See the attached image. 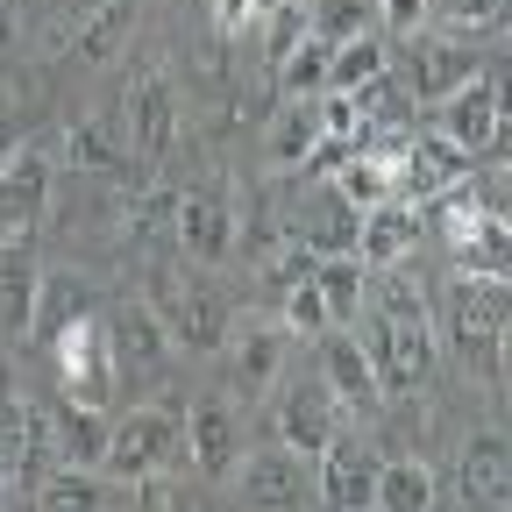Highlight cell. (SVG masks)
<instances>
[{
  "mask_svg": "<svg viewBox=\"0 0 512 512\" xmlns=\"http://www.w3.org/2000/svg\"><path fill=\"white\" fill-rule=\"evenodd\" d=\"M441 313H448V342L470 363V377L498 384L505 377V328H512V285L498 271H456L441 292Z\"/></svg>",
  "mask_w": 512,
  "mask_h": 512,
  "instance_id": "obj_1",
  "label": "cell"
},
{
  "mask_svg": "<svg viewBox=\"0 0 512 512\" xmlns=\"http://www.w3.org/2000/svg\"><path fill=\"white\" fill-rule=\"evenodd\" d=\"M185 463V420L164 413V406H136L107 427V456L100 470L114 484H136V477H171Z\"/></svg>",
  "mask_w": 512,
  "mask_h": 512,
  "instance_id": "obj_2",
  "label": "cell"
},
{
  "mask_svg": "<svg viewBox=\"0 0 512 512\" xmlns=\"http://www.w3.org/2000/svg\"><path fill=\"white\" fill-rule=\"evenodd\" d=\"M441 136L456 143L470 164H498L505 157V79L498 72L463 79L456 93L441 100Z\"/></svg>",
  "mask_w": 512,
  "mask_h": 512,
  "instance_id": "obj_3",
  "label": "cell"
},
{
  "mask_svg": "<svg viewBox=\"0 0 512 512\" xmlns=\"http://www.w3.org/2000/svg\"><path fill=\"white\" fill-rule=\"evenodd\" d=\"M221 484L235 491V505H264V512H299V505H313V470H306L299 448H285V441L235 456V470H228Z\"/></svg>",
  "mask_w": 512,
  "mask_h": 512,
  "instance_id": "obj_4",
  "label": "cell"
},
{
  "mask_svg": "<svg viewBox=\"0 0 512 512\" xmlns=\"http://www.w3.org/2000/svg\"><path fill=\"white\" fill-rule=\"evenodd\" d=\"M150 306L164 320V335L185 342V349H200V356H214L228 342V299L214 285H200V278H164L157 271L150 278Z\"/></svg>",
  "mask_w": 512,
  "mask_h": 512,
  "instance_id": "obj_5",
  "label": "cell"
},
{
  "mask_svg": "<svg viewBox=\"0 0 512 512\" xmlns=\"http://www.w3.org/2000/svg\"><path fill=\"white\" fill-rule=\"evenodd\" d=\"M100 335H107V356H114V377L121 384H150L164 363H171V335L150 299H121L100 313Z\"/></svg>",
  "mask_w": 512,
  "mask_h": 512,
  "instance_id": "obj_6",
  "label": "cell"
},
{
  "mask_svg": "<svg viewBox=\"0 0 512 512\" xmlns=\"http://www.w3.org/2000/svg\"><path fill=\"white\" fill-rule=\"evenodd\" d=\"M271 427H278L285 448H299V456H320V448H328V441L349 427V406H342L320 377H299V384H285V392L271 399Z\"/></svg>",
  "mask_w": 512,
  "mask_h": 512,
  "instance_id": "obj_7",
  "label": "cell"
},
{
  "mask_svg": "<svg viewBox=\"0 0 512 512\" xmlns=\"http://www.w3.org/2000/svg\"><path fill=\"white\" fill-rule=\"evenodd\" d=\"M235 242H242V207H235V192H221V185L178 192V249L192 256V264H228Z\"/></svg>",
  "mask_w": 512,
  "mask_h": 512,
  "instance_id": "obj_8",
  "label": "cell"
},
{
  "mask_svg": "<svg viewBox=\"0 0 512 512\" xmlns=\"http://www.w3.org/2000/svg\"><path fill=\"white\" fill-rule=\"evenodd\" d=\"M50 363L64 377V399H79V406H107L114 399V356H107V335H100V313L72 320L57 342H50Z\"/></svg>",
  "mask_w": 512,
  "mask_h": 512,
  "instance_id": "obj_9",
  "label": "cell"
},
{
  "mask_svg": "<svg viewBox=\"0 0 512 512\" xmlns=\"http://www.w3.org/2000/svg\"><path fill=\"white\" fill-rule=\"evenodd\" d=\"M43 221H50V157L15 150L0 164V242H36Z\"/></svg>",
  "mask_w": 512,
  "mask_h": 512,
  "instance_id": "obj_10",
  "label": "cell"
},
{
  "mask_svg": "<svg viewBox=\"0 0 512 512\" xmlns=\"http://www.w3.org/2000/svg\"><path fill=\"white\" fill-rule=\"evenodd\" d=\"M235 456H242V413H235V399H221V392L192 399V413H185V463L200 470L207 484H221L235 470Z\"/></svg>",
  "mask_w": 512,
  "mask_h": 512,
  "instance_id": "obj_11",
  "label": "cell"
},
{
  "mask_svg": "<svg viewBox=\"0 0 512 512\" xmlns=\"http://www.w3.org/2000/svg\"><path fill=\"white\" fill-rule=\"evenodd\" d=\"M128 150L143 164H171V150H178V86L164 64L143 72L136 93H128Z\"/></svg>",
  "mask_w": 512,
  "mask_h": 512,
  "instance_id": "obj_12",
  "label": "cell"
},
{
  "mask_svg": "<svg viewBox=\"0 0 512 512\" xmlns=\"http://www.w3.org/2000/svg\"><path fill=\"white\" fill-rule=\"evenodd\" d=\"M420 235H427V214H420L413 200H377V207L356 214L349 256H356L363 271H384V264H406V256L420 249Z\"/></svg>",
  "mask_w": 512,
  "mask_h": 512,
  "instance_id": "obj_13",
  "label": "cell"
},
{
  "mask_svg": "<svg viewBox=\"0 0 512 512\" xmlns=\"http://www.w3.org/2000/svg\"><path fill=\"white\" fill-rule=\"evenodd\" d=\"M484 64H477V50L470 43H456V36H420V43H406V93H420L427 107H441L448 93H456L463 79H477Z\"/></svg>",
  "mask_w": 512,
  "mask_h": 512,
  "instance_id": "obj_14",
  "label": "cell"
},
{
  "mask_svg": "<svg viewBox=\"0 0 512 512\" xmlns=\"http://www.w3.org/2000/svg\"><path fill=\"white\" fill-rule=\"evenodd\" d=\"M456 178H470V157L448 143V136H406L399 157H392V185H399V200H434V192H448Z\"/></svg>",
  "mask_w": 512,
  "mask_h": 512,
  "instance_id": "obj_15",
  "label": "cell"
},
{
  "mask_svg": "<svg viewBox=\"0 0 512 512\" xmlns=\"http://www.w3.org/2000/svg\"><path fill=\"white\" fill-rule=\"evenodd\" d=\"M313 342H320V384H328L349 413H377L384 406V384L370 370V349L356 335H342V328H320Z\"/></svg>",
  "mask_w": 512,
  "mask_h": 512,
  "instance_id": "obj_16",
  "label": "cell"
},
{
  "mask_svg": "<svg viewBox=\"0 0 512 512\" xmlns=\"http://www.w3.org/2000/svg\"><path fill=\"white\" fill-rule=\"evenodd\" d=\"M377 484V456L363 441H349V427L320 448V470H313V505H335V512H363Z\"/></svg>",
  "mask_w": 512,
  "mask_h": 512,
  "instance_id": "obj_17",
  "label": "cell"
},
{
  "mask_svg": "<svg viewBox=\"0 0 512 512\" xmlns=\"http://www.w3.org/2000/svg\"><path fill=\"white\" fill-rule=\"evenodd\" d=\"M456 505H512V441L470 434L456 456Z\"/></svg>",
  "mask_w": 512,
  "mask_h": 512,
  "instance_id": "obj_18",
  "label": "cell"
},
{
  "mask_svg": "<svg viewBox=\"0 0 512 512\" xmlns=\"http://www.w3.org/2000/svg\"><path fill=\"white\" fill-rule=\"evenodd\" d=\"M228 377H235V399H264L271 384H278V370H285V349H292V335L285 328H228Z\"/></svg>",
  "mask_w": 512,
  "mask_h": 512,
  "instance_id": "obj_19",
  "label": "cell"
},
{
  "mask_svg": "<svg viewBox=\"0 0 512 512\" xmlns=\"http://www.w3.org/2000/svg\"><path fill=\"white\" fill-rule=\"evenodd\" d=\"M356 214H363V207H349V200H342V192H335V178H313L306 207H299L285 228H292V235H299L313 256H335V249H349V242H356Z\"/></svg>",
  "mask_w": 512,
  "mask_h": 512,
  "instance_id": "obj_20",
  "label": "cell"
},
{
  "mask_svg": "<svg viewBox=\"0 0 512 512\" xmlns=\"http://www.w3.org/2000/svg\"><path fill=\"white\" fill-rule=\"evenodd\" d=\"M86 313H100V299H93V285L79 278V271H43L36 278V306H29V342H57L72 320H86Z\"/></svg>",
  "mask_w": 512,
  "mask_h": 512,
  "instance_id": "obj_21",
  "label": "cell"
},
{
  "mask_svg": "<svg viewBox=\"0 0 512 512\" xmlns=\"http://www.w3.org/2000/svg\"><path fill=\"white\" fill-rule=\"evenodd\" d=\"M36 505H50V512H107V505H128V484H114L93 463H50L43 484H36Z\"/></svg>",
  "mask_w": 512,
  "mask_h": 512,
  "instance_id": "obj_22",
  "label": "cell"
},
{
  "mask_svg": "<svg viewBox=\"0 0 512 512\" xmlns=\"http://www.w3.org/2000/svg\"><path fill=\"white\" fill-rule=\"evenodd\" d=\"M43 427H50V456H57V463H93V470H100V456H107V420H100V406L57 399V406L43 413Z\"/></svg>",
  "mask_w": 512,
  "mask_h": 512,
  "instance_id": "obj_23",
  "label": "cell"
},
{
  "mask_svg": "<svg viewBox=\"0 0 512 512\" xmlns=\"http://www.w3.org/2000/svg\"><path fill=\"white\" fill-rule=\"evenodd\" d=\"M128 128L114 121V114H86V121H72L64 128V143H57V157L64 164H79V171H100V178H114V171H128Z\"/></svg>",
  "mask_w": 512,
  "mask_h": 512,
  "instance_id": "obj_24",
  "label": "cell"
},
{
  "mask_svg": "<svg viewBox=\"0 0 512 512\" xmlns=\"http://www.w3.org/2000/svg\"><path fill=\"white\" fill-rule=\"evenodd\" d=\"M121 235H128V249H136V256H171V249H178V192H164V185L136 192V200H128Z\"/></svg>",
  "mask_w": 512,
  "mask_h": 512,
  "instance_id": "obj_25",
  "label": "cell"
},
{
  "mask_svg": "<svg viewBox=\"0 0 512 512\" xmlns=\"http://www.w3.org/2000/svg\"><path fill=\"white\" fill-rule=\"evenodd\" d=\"M36 278H43V264L29 256V242H0V335H29Z\"/></svg>",
  "mask_w": 512,
  "mask_h": 512,
  "instance_id": "obj_26",
  "label": "cell"
},
{
  "mask_svg": "<svg viewBox=\"0 0 512 512\" xmlns=\"http://www.w3.org/2000/svg\"><path fill=\"white\" fill-rule=\"evenodd\" d=\"M441 491H434V470L420 456H399V463H377V484H370V505L384 512H427Z\"/></svg>",
  "mask_w": 512,
  "mask_h": 512,
  "instance_id": "obj_27",
  "label": "cell"
},
{
  "mask_svg": "<svg viewBox=\"0 0 512 512\" xmlns=\"http://www.w3.org/2000/svg\"><path fill=\"white\" fill-rule=\"evenodd\" d=\"M72 36H79V50L93 64H114L128 50V36H136V0H100L86 22H72Z\"/></svg>",
  "mask_w": 512,
  "mask_h": 512,
  "instance_id": "obj_28",
  "label": "cell"
},
{
  "mask_svg": "<svg viewBox=\"0 0 512 512\" xmlns=\"http://www.w3.org/2000/svg\"><path fill=\"white\" fill-rule=\"evenodd\" d=\"M313 143H320L313 93H278V114H271V157H278V164H306Z\"/></svg>",
  "mask_w": 512,
  "mask_h": 512,
  "instance_id": "obj_29",
  "label": "cell"
},
{
  "mask_svg": "<svg viewBox=\"0 0 512 512\" xmlns=\"http://www.w3.org/2000/svg\"><path fill=\"white\" fill-rule=\"evenodd\" d=\"M363 285H370V271L356 264L349 249H335V256H313V292L328 299V313H335V320H349V313L363 306Z\"/></svg>",
  "mask_w": 512,
  "mask_h": 512,
  "instance_id": "obj_30",
  "label": "cell"
},
{
  "mask_svg": "<svg viewBox=\"0 0 512 512\" xmlns=\"http://www.w3.org/2000/svg\"><path fill=\"white\" fill-rule=\"evenodd\" d=\"M512 15V0H427V22H441L456 43H477V36H498Z\"/></svg>",
  "mask_w": 512,
  "mask_h": 512,
  "instance_id": "obj_31",
  "label": "cell"
},
{
  "mask_svg": "<svg viewBox=\"0 0 512 512\" xmlns=\"http://www.w3.org/2000/svg\"><path fill=\"white\" fill-rule=\"evenodd\" d=\"M306 29L320 43H349L377 29V0H306Z\"/></svg>",
  "mask_w": 512,
  "mask_h": 512,
  "instance_id": "obj_32",
  "label": "cell"
},
{
  "mask_svg": "<svg viewBox=\"0 0 512 512\" xmlns=\"http://www.w3.org/2000/svg\"><path fill=\"white\" fill-rule=\"evenodd\" d=\"M384 64H392V50H384V36L370 29V36H349V43H335V57H328V86H342V93H356L363 79H377Z\"/></svg>",
  "mask_w": 512,
  "mask_h": 512,
  "instance_id": "obj_33",
  "label": "cell"
},
{
  "mask_svg": "<svg viewBox=\"0 0 512 512\" xmlns=\"http://www.w3.org/2000/svg\"><path fill=\"white\" fill-rule=\"evenodd\" d=\"M278 313H285V320H278V328H285L292 342H299V335L313 342L320 328H335V313H328V299H320V292H313V278H299V285H285V292H278Z\"/></svg>",
  "mask_w": 512,
  "mask_h": 512,
  "instance_id": "obj_34",
  "label": "cell"
},
{
  "mask_svg": "<svg viewBox=\"0 0 512 512\" xmlns=\"http://www.w3.org/2000/svg\"><path fill=\"white\" fill-rule=\"evenodd\" d=\"M278 8V0H214V43H242V36H256L264 29V15Z\"/></svg>",
  "mask_w": 512,
  "mask_h": 512,
  "instance_id": "obj_35",
  "label": "cell"
},
{
  "mask_svg": "<svg viewBox=\"0 0 512 512\" xmlns=\"http://www.w3.org/2000/svg\"><path fill=\"white\" fill-rule=\"evenodd\" d=\"M377 22H392L399 36H413L427 22V0H377Z\"/></svg>",
  "mask_w": 512,
  "mask_h": 512,
  "instance_id": "obj_36",
  "label": "cell"
},
{
  "mask_svg": "<svg viewBox=\"0 0 512 512\" xmlns=\"http://www.w3.org/2000/svg\"><path fill=\"white\" fill-rule=\"evenodd\" d=\"M15 150H22V136H15V121H0V164H8Z\"/></svg>",
  "mask_w": 512,
  "mask_h": 512,
  "instance_id": "obj_37",
  "label": "cell"
},
{
  "mask_svg": "<svg viewBox=\"0 0 512 512\" xmlns=\"http://www.w3.org/2000/svg\"><path fill=\"white\" fill-rule=\"evenodd\" d=\"M8 377H15V370H8V363H0V399H8V392H15V384H8Z\"/></svg>",
  "mask_w": 512,
  "mask_h": 512,
  "instance_id": "obj_38",
  "label": "cell"
}]
</instances>
